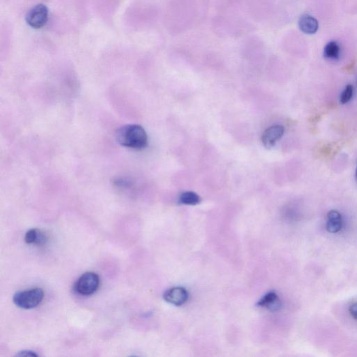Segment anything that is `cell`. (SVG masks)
<instances>
[{
  "label": "cell",
  "instance_id": "1",
  "mask_svg": "<svg viewBox=\"0 0 357 357\" xmlns=\"http://www.w3.org/2000/svg\"><path fill=\"white\" fill-rule=\"evenodd\" d=\"M117 141L126 148L142 150L148 145V137L144 128L138 124H126L115 132Z\"/></svg>",
  "mask_w": 357,
  "mask_h": 357
},
{
  "label": "cell",
  "instance_id": "2",
  "mask_svg": "<svg viewBox=\"0 0 357 357\" xmlns=\"http://www.w3.org/2000/svg\"><path fill=\"white\" fill-rule=\"evenodd\" d=\"M44 297L42 289L35 288L17 292L13 297V301L17 307L22 309H32L40 305Z\"/></svg>",
  "mask_w": 357,
  "mask_h": 357
},
{
  "label": "cell",
  "instance_id": "3",
  "mask_svg": "<svg viewBox=\"0 0 357 357\" xmlns=\"http://www.w3.org/2000/svg\"><path fill=\"white\" fill-rule=\"evenodd\" d=\"M99 276L94 272H86L75 283V292L83 296L92 295L99 288Z\"/></svg>",
  "mask_w": 357,
  "mask_h": 357
},
{
  "label": "cell",
  "instance_id": "4",
  "mask_svg": "<svg viewBox=\"0 0 357 357\" xmlns=\"http://www.w3.org/2000/svg\"><path fill=\"white\" fill-rule=\"evenodd\" d=\"M48 20V9L46 6L39 4L30 9L26 16V21L30 27L40 29Z\"/></svg>",
  "mask_w": 357,
  "mask_h": 357
},
{
  "label": "cell",
  "instance_id": "5",
  "mask_svg": "<svg viewBox=\"0 0 357 357\" xmlns=\"http://www.w3.org/2000/svg\"><path fill=\"white\" fill-rule=\"evenodd\" d=\"M285 129L281 125L270 126L264 132L262 136V142L266 148H272L279 140H281L284 134Z\"/></svg>",
  "mask_w": 357,
  "mask_h": 357
},
{
  "label": "cell",
  "instance_id": "6",
  "mask_svg": "<svg viewBox=\"0 0 357 357\" xmlns=\"http://www.w3.org/2000/svg\"><path fill=\"white\" fill-rule=\"evenodd\" d=\"M188 297V292L181 287L170 289L164 294V298L166 301L176 306L183 305L186 303Z\"/></svg>",
  "mask_w": 357,
  "mask_h": 357
},
{
  "label": "cell",
  "instance_id": "7",
  "mask_svg": "<svg viewBox=\"0 0 357 357\" xmlns=\"http://www.w3.org/2000/svg\"><path fill=\"white\" fill-rule=\"evenodd\" d=\"M298 26L304 33L313 35L319 29V22L314 17L305 14L301 16L298 20Z\"/></svg>",
  "mask_w": 357,
  "mask_h": 357
},
{
  "label": "cell",
  "instance_id": "8",
  "mask_svg": "<svg viewBox=\"0 0 357 357\" xmlns=\"http://www.w3.org/2000/svg\"><path fill=\"white\" fill-rule=\"evenodd\" d=\"M259 307L266 308L271 311H279L281 307V300L275 292H269L258 302Z\"/></svg>",
  "mask_w": 357,
  "mask_h": 357
},
{
  "label": "cell",
  "instance_id": "9",
  "mask_svg": "<svg viewBox=\"0 0 357 357\" xmlns=\"http://www.w3.org/2000/svg\"><path fill=\"white\" fill-rule=\"evenodd\" d=\"M342 216L341 213L338 211L332 210L327 214V223H326V228L328 232L331 233H336L341 230Z\"/></svg>",
  "mask_w": 357,
  "mask_h": 357
},
{
  "label": "cell",
  "instance_id": "10",
  "mask_svg": "<svg viewBox=\"0 0 357 357\" xmlns=\"http://www.w3.org/2000/svg\"><path fill=\"white\" fill-rule=\"evenodd\" d=\"M46 240V236L37 229L30 230L24 237V241L28 244L42 245Z\"/></svg>",
  "mask_w": 357,
  "mask_h": 357
},
{
  "label": "cell",
  "instance_id": "11",
  "mask_svg": "<svg viewBox=\"0 0 357 357\" xmlns=\"http://www.w3.org/2000/svg\"><path fill=\"white\" fill-rule=\"evenodd\" d=\"M341 52V48L339 45L336 41H331L324 47V58L329 60L339 59Z\"/></svg>",
  "mask_w": 357,
  "mask_h": 357
},
{
  "label": "cell",
  "instance_id": "12",
  "mask_svg": "<svg viewBox=\"0 0 357 357\" xmlns=\"http://www.w3.org/2000/svg\"><path fill=\"white\" fill-rule=\"evenodd\" d=\"M179 201L181 203L187 205H196L200 203V198L196 193L186 191L181 194L179 197Z\"/></svg>",
  "mask_w": 357,
  "mask_h": 357
},
{
  "label": "cell",
  "instance_id": "13",
  "mask_svg": "<svg viewBox=\"0 0 357 357\" xmlns=\"http://www.w3.org/2000/svg\"><path fill=\"white\" fill-rule=\"evenodd\" d=\"M353 90L354 89L351 85L346 86V88L343 90V93L341 94V99H340L341 103L345 104L350 101L353 96Z\"/></svg>",
  "mask_w": 357,
  "mask_h": 357
},
{
  "label": "cell",
  "instance_id": "14",
  "mask_svg": "<svg viewBox=\"0 0 357 357\" xmlns=\"http://www.w3.org/2000/svg\"><path fill=\"white\" fill-rule=\"evenodd\" d=\"M16 356H37L38 355L37 354H36L35 352H32V351L24 350V351H21V352H19L18 354L16 355Z\"/></svg>",
  "mask_w": 357,
  "mask_h": 357
},
{
  "label": "cell",
  "instance_id": "15",
  "mask_svg": "<svg viewBox=\"0 0 357 357\" xmlns=\"http://www.w3.org/2000/svg\"><path fill=\"white\" fill-rule=\"evenodd\" d=\"M349 313L354 319L357 320V303L353 304L349 307Z\"/></svg>",
  "mask_w": 357,
  "mask_h": 357
},
{
  "label": "cell",
  "instance_id": "16",
  "mask_svg": "<svg viewBox=\"0 0 357 357\" xmlns=\"http://www.w3.org/2000/svg\"><path fill=\"white\" fill-rule=\"evenodd\" d=\"M356 177H357V169H356Z\"/></svg>",
  "mask_w": 357,
  "mask_h": 357
}]
</instances>
